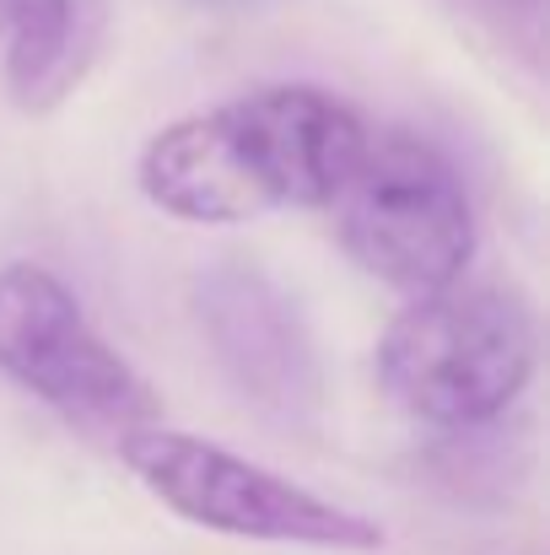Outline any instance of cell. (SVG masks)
Listing matches in <instances>:
<instances>
[{
    "label": "cell",
    "instance_id": "5",
    "mask_svg": "<svg viewBox=\"0 0 550 555\" xmlns=\"http://www.w3.org/2000/svg\"><path fill=\"white\" fill-rule=\"evenodd\" d=\"M0 372L76 426L136 431L157 426V399L81 313L65 281L38 264L0 270Z\"/></svg>",
    "mask_w": 550,
    "mask_h": 555
},
{
    "label": "cell",
    "instance_id": "1",
    "mask_svg": "<svg viewBox=\"0 0 550 555\" xmlns=\"http://www.w3.org/2000/svg\"><path fill=\"white\" fill-rule=\"evenodd\" d=\"M362 119L319 87H259L221 108L163 125L136 179L179 221H259L270 210H324L367 146Z\"/></svg>",
    "mask_w": 550,
    "mask_h": 555
},
{
    "label": "cell",
    "instance_id": "7",
    "mask_svg": "<svg viewBox=\"0 0 550 555\" xmlns=\"http://www.w3.org/2000/svg\"><path fill=\"white\" fill-rule=\"evenodd\" d=\"M108 0H0V81L22 114H54L98 65Z\"/></svg>",
    "mask_w": 550,
    "mask_h": 555
},
{
    "label": "cell",
    "instance_id": "3",
    "mask_svg": "<svg viewBox=\"0 0 550 555\" xmlns=\"http://www.w3.org/2000/svg\"><path fill=\"white\" fill-rule=\"evenodd\" d=\"M119 459L168 513H179L194 529L303 551H383V529L372 518L194 431L136 426L119 437Z\"/></svg>",
    "mask_w": 550,
    "mask_h": 555
},
{
    "label": "cell",
    "instance_id": "2",
    "mask_svg": "<svg viewBox=\"0 0 550 555\" xmlns=\"http://www.w3.org/2000/svg\"><path fill=\"white\" fill-rule=\"evenodd\" d=\"M535 319L502 286L415 297L378 340L383 393L426 426L497 421L535 377Z\"/></svg>",
    "mask_w": 550,
    "mask_h": 555
},
{
    "label": "cell",
    "instance_id": "4",
    "mask_svg": "<svg viewBox=\"0 0 550 555\" xmlns=\"http://www.w3.org/2000/svg\"><path fill=\"white\" fill-rule=\"evenodd\" d=\"M324 210H335L346 254L410 302L459 286L475 248V216L453 168L410 135H367Z\"/></svg>",
    "mask_w": 550,
    "mask_h": 555
},
{
    "label": "cell",
    "instance_id": "6",
    "mask_svg": "<svg viewBox=\"0 0 550 555\" xmlns=\"http://www.w3.org/2000/svg\"><path fill=\"white\" fill-rule=\"evenodd\" d=\"M205 346L227 383L276 421H308L324 410V367L297 302L243 259L216 264L194 286Z\"/></svg>",
    "mask_w": 550,
    "mask_h": 555
}]
</instances>
